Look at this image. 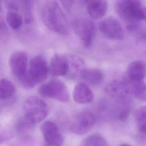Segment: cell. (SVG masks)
I'll use <instances>...</instances> for the list:
<instances>
[{"instance_id":"obj_1","label":"cell","mask_w":146,"mask_h":146,"mask_svg":"<svg viewBox=\"0 0 146 146\" xmlns=\"http://www.w3.org/2000/svg\"><path fill=\"white\" fill-rule=\"evenodd\" d=\"M43 24L54 33L67 35L70 32L68 20L62 9L56 1H44L40 9Z\"/></svg>"},{"instance_id":"obj_2","label":"cell","mask_w":146,"mask_h":146,"mask_svg":"<svg viewBox=\"0 0 146 146\" xmlns=\"http://www.w3.org/2000/svg\"><path fill=\"white\" fill-rule=\"evenodd\" d=\"M115 10L124 21L127 23V28L134 30L139 22H146V6L142 1L137 0L117 1Z\"/></svg>"},{"instance_id":"obj_3","label":"cell","mask_w":146,"mask_h":146,"mask_svg":"<svg viewBox=\"0 0 146 146\" xmlns=\"http://www.w3.org/2000/svg\"><path fill=\"white\" fill-rule=\"evenodd\" d=\"M48 72L49 67L45 58L38 55L30 60L27 72L19 82L24 87L32 88L44 81Z\"/></svg>"},{"instance_id":"obj_4","label":"cell","mask_w":146,"mask_h":146,"mask_svg":"<svg viewBox=\"0 0 146 146\" xmlns=\"http://www.w3.org/2000/svg\"><path fill=\"white\" fill-rule=\"evenodd\" d=\"M23 117L34 125L43 120L49 112L47 103L39 97L35 96L27 98L23 103Z\"/></svg>"},{"instance_id":"obj_5","label":"cell","mask_w":146,"mask_h":146,"mask_svg":"<svg viewBox=\"0 0 146 146\" xmlns=\"http://www.w3.org/2000/svg\"><path fill=\"white\" fill-rule=\"evenodd\" d=\"M40 96L67 102L69 100V92L66 84L60 80L51 79L43 83L39 88Z\"/></svg>"},{"instance_id":"obj_6","label":"cell","mask_w":146,"mask_h":146,"mask_svg":"<svg viewBox=\"0 0 146 146\" xmlns=\"http://www.w3.org/2000/svg\"><path fill=\"white\" fill-rule=\"evenodd\" d=\"M95 121V115L91 111L82 110L72 117L69 124V128L76 135H83L92 128Z\"/></svg>"},{"instance_id":"obj_7","label":"cell","mask_w":146,"mask_h":146,"mask_svg":"<svg viewBox=\"0 0 146 146\" xmlns=\"http://www.w3.org/2000/svg\"><path fill=\"white\" fill-rule=\"evenodd\" d=\"M75 33L85 47H90L95 36V26L94 22L88 18H78L72 22Z\"/></svg>"},{"instance_id":"obj_8","label":"cell","mask_w":146,"mask_h":146,"mask_svg":"<svg viewBox=\"0 0 146 146\" xmlns=\"http://www.w3.org/2000/svg\"><path fill=\"white\" fill-rule=\"evenodd\" d=\"M99 29L102 34L110 40H119L124 36L122 25L114 17H107L102 20L99 23Z\"/></svg>"},{"instance_id":"obj_9","label":"cell","mask_w":146,"mask_h":146,"mask_svg":"<svg viewBox=\"0 0 146 146\" xmlns=\"http://www.w3.org/2000/svg\"><path fill=\"white\" fill-rule=\"evenodd\" d=\"M9 66L12 74L19 81L27 71V56L22 51L14 52L10 56Z\"/></svg>"},{"instance_id":"obj_10","label":"cell","mask_w":146,"mask_h":146,"mask_svg":"<svg viewBox=\"0 0 146 146\" xmlns=\"http://www.w3.org/2000/svg\"><path fill=\"white\" fill-rule=\"evenodd\" d=\"M40 130L45 143L52 146H62L63 137L57 125L52 121L47 120L42 123Z\"/></svg>"},{"instance_id":"obj_11","label":"cell","mask_w":146,"mask_h":146,"mask_svg":"<svg viewBox=\"0 0 146 146\" xmlns=\"http://www.w3.org/2000/svg\"><path fill=\"white\" fill-rule=\"evenodd\" d=\"M49 73L55 77L62 76L68 74L70 65L67 55L59 54H54L50 62Z\"/></svg>"},{"instance_id":"obj_12","label":"cell","mask_w":146,"mask_h":146,"mask_svg":"<svg viewBox=\"0 0 146 146\" xmlns=\"http://www.w3.org/2000/svg\"><path fill=\"white\" fill-rule=\"evenodd\" d=\"M72 95L75 102L80 104L90 103L94 99L92 90L84 82H79L75 85Z\"/></svg>"},{"instance_id":"obj_13","label":"cell","mask_w":146,"mask_h":146,"mask_svg":"<svg viewBox=\"0 0 146 146\" xmlns=\"http://www.w3.org/2000/svg\"><path fill=\"white\" fill-rule=\"evenodd\" d=\"M127 77L132 82H143L146 77V63L143 60L131 62L127 68Z\"/></svg>"},{"instance_id":"obj_14","label":"cell","mask_w":146,"mask_h":146,"mask_svg":"<svg viewBox=\"0 0 146 146\" xmlns=\"http://www.w3.org/2000/svg\"><path fill=\"white\" fill-rule=\"evenodd\" d=\"M83 2L86 5L87 10L89 15L92 19H100L106 14L108 7V3L106 1L91 0Z\"/></svg>"},{"instance_id":"obj_15","label":"cell","mask_w":146,"mask_h":146,"mask_svg":"<svg viewBox=\"0 0 146 146\" xmlns=\"http://www.w3.org/2000/svg\"><path fill=\"white\" fill-rule=\"evenodd\" d=\"M104 90L107 95L116 99H124L129 94L125 81L113 80L106 86Z\"/></svg>"},{"instance_id":"obj_16","label":"cell","mask_w":146,"mask_h":146,"mask_svg":"<svg viewBox=\"0 0 146 146\" xmlns=\"http://www.w3.org/2000/svg\"><path fill=\"white\" fill-rule=\"evenodd\" d=\"M104 77L103 71L99 68H86L80 78L87 84L96 86L102 83Z\"/></svg>"},{"instance_id":"obj_17","label":"cell","mask_w":146,"mask_h":146,"mask_svg":"<svg viewBox=\"0 0 146 146\" xmlns=\"http://www.w3.org/2000/svg\"><path fill=\"white\" fill-rule=\"evenodd\" d=\"M125 82L129 94L140 101L146 102V84L144 82H132L128 79Z\"/></svg>"},{"instance_id":"obj_18","label":"cell","mask_w":146,"mask_h":146,"mask_svg":"<svg viewBox=\"0 0 146 146\" xmlns=\"http://www.w3.org/2000/svg\"><path fill=\"white\" fill-rule=\"evenodd\" d=\"M67 56L70 65L69 72L67 75L72 78H80L82 72L86 68L83 60L75 55H70Z\"/></svg>"},{"instance_id":"obj_19","label":"cell","mask_w":146,"mask_h":146,"mask_svg":"<svg viewBox=\"0 0 146 146\" xmlns=\"http://www.w3.org/2000/svg\"><path fill=\"white\" fill-rule=\"evenodd\" d=\"M15 87L9 80L3 78L0 83V99L9 100L11 99L15 94Z\"/></svg>"},{"instance_id":"obj_20","label":"cell","mask_w":146,"mask_h":146,"mask_svg":"<svg viewBox=\"0 0 146 146\" xmlns=\"http://www.w3.org/2000/svg\"><path fill=\"white\" fill-rule=\"evenodd\" d=\"M135 123L139 132L146 137V106L137 110L135 116Z\"/></svg>"},{"instance_id":"obj_21","label":"cell","mask_w":146,"mask_h":146,"mask_svg":"<svg viewBox=\"0 0 146 146\" xmlns=\"http://www.w3.org/2000/svg\"><path fill=\"white\" fill-rule=\"evenodd\" d=\"M80 146H108V144L103 136L94 134L84 138Z\"/></svg>"},{"instance_id":"obj_22","label":"cell","mask_w":146,"mask_h":146,"mask_svg":"<svg viewBox=\"0 0 146 146\" xmlns=\"http://www.w3.org/2000/svg\"><path fill=\"white\" fill-rule=\"evenodd\" d=\"M34 124L22 116L18 120L16 124V131L21 137L29 136L27 135L34 128Z\"/></svg>"},{"instance_id":"obj_23","label":"cell","mask_w":146,"mask_h":146,"mask_svg":"<svg viewBox=\"0 0 146 146\" xmlns=\"http://www.w3.org/2000/svg\"><path fill=\"white\" fill-rule=\"evenodd\" d=\"M6 21L9 26L13 30L19 29L22 25V15L15 11H9L6 15Z\"/></svg>"},{"instance_id":"obj_24","label":"cell","mask_w":146,"mask_h":146,"mask_svg":"<svg viewBox=\"0 0 146 146\" xmlns=\"http://www.w3.org/2000/svg\"><path fill=\"white\" fill-rule=\"evenodd\" d=\"M11 146H34V142L29 136L21 137L18 140L13 141Z\"/></svg>"},{"instance_id":"obj_25","label":"cell","mask_w":146,"mask_h":146,"mask_svg":"<svg viewBox=\"0 0 146 146\" xmlns=\"http://www.w3.org/2000/svg\"><path fill=\"white\" fill-rule=\"evenodd\" d=\"M13 137V134L11 132L8 131H4L1 132L0 135V143L2 144L3 143L6 142Z\"/></svg>"},{"instance_id":"obj_26","label":"cell","mask_w":146,"mask_h":146,"mask_svg":"<svg viewBox=\"0 0 146 146\" xmlns=\"http://www.w3.org/2000/svg\"><path fill=\"white\" fill-rule=\"evenodd\" d=\"M118 146H132V145H129L128 144H120V145H119Z\"/></svg>"},{"instance_id":"obj_27","label":"cell","mask_w":146,"mask_h":146,"mask_svg":"<svg viewBox=\"0 0 146 146\" xmlns=\"http://www.w3.org/2000/svg\"><path fill=\"white\" fill-rule=\"evenodd\" d=\"M43 146H52V145H48V144H47L44 143V144Z\"/></svg>"}]
</instances>
